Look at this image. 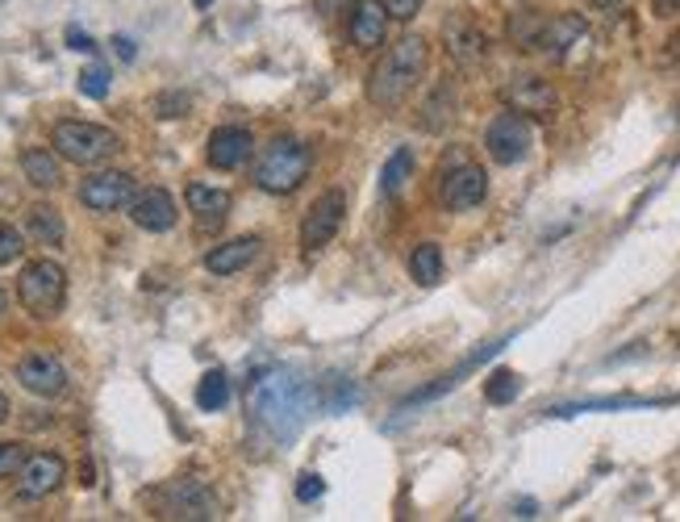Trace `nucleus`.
<instances>
[{
	"label": "nucleus",
	"mask_w": 680,
	"mask_h": 522,
	"mask_svg": "<svg viewBox=\"0 0 680 522\" xmlns=\"http://www.w3.org/2000/svg\"><path fill=\"white\" fill-rule=\"evenodd\" d=\"M309 405H313V389L301 372L280 368L251 384V414L280 443L301 435V426L309 422Z\"/></svg>",
	"instance_id": "f257e3e1"
},
{
	"label": "nucleus",
	"mask_w": 680,
	"mask_h": 522,
	"mask_svg": "<svg viewBox=\"0 0 680 522\" xmlns=\"http://www.w3.org/2000/svg\"><path fill=\"white\" fill-rule=\"evenodd\" d=\"M426 63H430V42L418 34H406L401 42H392L389 51L380 54L368 71V101L376 109H397L409 101V92L422 84Z\"/></svg>",
	"instance_id": "f03ea898"
},
{
	"label": "nucleus",
	"mask_w": 680,
	"mask_h": 522,
	"mask_svg": "<svg viewBox=\"0 0 680 522\" xmlns=\"http://www.w3.org/2000/svg\"><path fill=\"white\" fill-rule=\"evenodd\" d=\"M309 147L292 134H276L256 159V184L272 197H289L301 189V180L309 175Z\"/></svg>",
	"instance_id": "7ed1b4c3"
},
{
	"label": "nucleus",
	"mask_w": 680,
	"mask_h": 522,
	"mask_svg": "<svg viewBox=\"0 0 680 522\" xmlns=\"http://www.w3.org/2000/svg\"><path fill=\"white\" fill-rule=\"evenodd\" d=\"M434 197H439V205L447 209V213L477 209V205H484V197H489V175H484L480 163H472V159L463 155V151H451L439 168Z\"/></svg>",
	"instance_id": "20e7f679"
},
{
	"label": "nucleus",
	"mask_w": 680,
	"mask_h": 522,
	"mask_svg": "<svg viewBox=\"0 0 680 522\" xmlns=\"http://www.w3.org/2000/svg\"><path fill=\"white\" fill-rule=\"evenodd\" d=\"M51 147L54 155H63L68 163L92 168V163H104L109 155H118L121 139L109 126H97V122H59L51 130Z\"/></svg>",
	"instance_id": "39448f33"
},
{
	"label": "nucleus",
	"mask_w": 680,
	"mask_h": 522,
	"mask_svg": "<svg viewBox=\"0 0 680 522\" xmlns=\"http://www.w3.org/2000/svg\"><path fill=\"white\" fill-rule=\"evenodd\" d=\"M63 297H68V272L54 260H34L21 268L18 301L34 318H54V313L63 310Z\"/></svg>",
	"instance_id": "423d86ee"
},
{
	"label": "nucleus",
	"mask_w": 680,
	"mask_h": 522,
	"mask_svg": "<svg viewBox=\"0 0 680 522\" xmlns=\"http://www.w3.org/2000/svg\"><path fill=\"white\" fill-rule=\"evenodd\" d=\"M530 147H534V126H530L527 113H518V109H506V113H497L489 130H484V151L493 155V163L501 168H513V163H522L530 155Z\"/></svg>",
	"instance_id": "0eeeda50"
},
{
	"label": "nucleus",
	"mask_w": 680,
	"mask_h": 522,
	"mask_svg": "<svg viewBox=\"0 0 680 522\" xmlns=\"http://www.w3.org/2000/svg\"><path fill=\"white\" fill-rule=\"evenodd\" d=\"M154 510L163 519H213V493L209 485H201L197 476H180V481H168V485L154 493Z\"/></svg>",
	"instance_id": "6e6552de"
},
{
	"label": "nucleus",
	"mask_w": 680,
	"mask_h": 522,
	"mask_svg": "<svg viewBox=\"0 0 680 522\" xmlns=\"http://www.w3.org/2000/svg\"><path fill=\"white\" fill-rule=\"evenodd\" d=\"M501 97H506L510 109L527 113V118H551V113L560 109V92H556V84L543 80V76H534V71H518L510 84L501 88Z\"/></svg>",
	"instance_id": "1a4fd4ad"
},
{
	"label": "nucleus",
	"mask_w": 680,
	"mask_h": 522,
	"mask_svg": "<svg viewBox=\"0 0 680 522\" xmlns=\"http://www.w3.org/2000/svg\"><path fill=\"white\" fill-rule=\"evenodd\" d=\"M342 218H347V197H342V189H326L322 197L309 205L306 222H301V247H306V251H322V247L342 230Z\"/></svg>",
	"instance_id": "9d476101"
},
{
	"label": "nucleus",
	"mask_w": 680,
	"mask_h": 522,
	"mask_svg": "<svg viewBox=\"0 0 680 522\" xmlns=\"http://www.w3.org/2000/svg\"><path fill=\"white\" fill-rule=\"evenodd\" d=\"M442 51H447V59H451L456 68H480L484 54H489V42H484V34L477 30V21L456 13V18L442 21Z\"/></svg>",
	"instance_id": "9b49d317"
},
{
	"label": "nucleus",
	"mask_w": 680,
	"mask_h": 522,
	"mask_svg": "<svg viewBox=\"0 0 680 522\" xmlns=\"http://www.w3.org/2000/svg\"><path fill=\"white\" fill-rule=\"evenodd\" d=\"M134 192L138 189L130 172H97L80 184V205H88L92 213H113V209L130 205Z\"/></svg>",
	"instance_id": "f8f14e48"
},
{
	"label": "nucleus",
	"mask_w": 680,
	"mask_h": 522,
	"mask_svg": "<svg viewBox=\"0 0 680 522\" xmlns=\"http://www.w3.org/2000/svg\"><path fill=\"white\" fill-rule=\"evenodd\" d=\"M63 476H68L63 455L34 452V455H26V464L18 469V493L26 502H38V498H47V493H54V489L63 485Z\"/></svg>",
	"instance_id": "ddd939ff"
},
{
	"label": "nucleus",
	"mask_w": 680,
	"mask_h": 522,
	"mask_svg": "<svg viewBox=\"0 0 680 522\" xmlns=\"http://www.w3.org/2000/svg\"><path fill=\"white\" fill-rule=\"evenodd\" d=\"M18 381L34 398H59L68 389V368L59 364V355H51V351H30V355H21Z\"/></svg>",
	"instance_id": "4468645a"
},
{
	"label": "nucleus",
	"mask_w": 680,
	"mask_h": 522,
	"mask_svg": "<svg viewBox=\"0 0 680 522\" xmlns=\"http://www.w3.org/2000/svg\"><path fill=\"white\" fill-rule=\"evenodd\" d=\"M251 151H256L251 130H242V126H221V130L209 134V151H204V159H209L218 172H234V168H242V163L251 159Z\"/></svg>",
	"instance_id": "2eb2a0df"
},
{
	"label": "nucleus",
	"mask_w": 680,
	"mask_h": 522,
	"mask_svg": "<svg viewBox=\"0 0 680 522\" xmlns=\"http://www.w3.org/2000/svg\"><path fill=\"white\" fill-rule=\"evenodd\" d=\"M351 47L356 51H376L389 34V9L384 0H356L351 9Z\"/></svg>",
	"instance_id": "dca6fc26"
},
{
	"label": "nucleus",
	"mask_w": 680,
	"mask_h": 522,
	"mask_svg": "<svg viewBox=\"0 0 680 522\" xmlns=\"http://www.w3.org/2000/svg\"><path fill=\"white\" fill-rule=\"evenodd\" d=\"M130 218H134V227H138V230L163 234V230L176 227V201H171V192H168V189L134 192V201H130Z\"/></svg>",
	"instance_id": "f3484780"
},
{
	"label": "nucleus",
	"mask_w": 680,
	"mask_h": 522,
	"mask_svg": "<svg viewBox=\"0 0 680 522\" xmlns=\"http://www.w3.org/2000/svg\"><path fill=\"white\" fill-rule=\"evenodd\" d=\"M259 247H263V239H259V234H242V239H230V243L213 247V251L204 255V268H209L213 277H234V272H242L247 263L256 260Z\"/></svg>",
	"instance_id": "a211bd4d"
},
{
	"label": "nucleus",
	"mask_w": 680,
	"mask_h": 522,
	"mask_svg": "<svg viewBox=\"0 0 680 522\" xmlns=\"http://www.w3.org/2000/svg\"><path fill=\"white\" fill-rule=\"evenodd\" d=\"M589 34V26L580 13H560V18H547V30H543V42H539V51L551 54V59H563V54L577 47L580 38Z\"/></svg>",
	"instance_id": "6ab92c4d"
},
{
	"label": "nucleus",
	"mask_w": 680,
	"mask_h": 522,
	"mask_svg": "<svg viewBox=\"0 0 680 522\" xmlns=\"http://www.w3.org/2000/svg\"><path fill=\"white\" fill-rule=\"evenodd\" d=\"M543 30H547V18L543 13H534V9H518L510 13L506 21V38H510L513 51H539V42H543Z\"/></svg>",
	"instance_id": "aec40b11"
},
{
	"label": "nucleus",
	"mask_w": 680,
	"mask_h": 522,
	"mask_svg": "<svg viewBox=\"0 0 680 522\" xmlns=\"http://www.w3.org/2000/svg\"><path fill=\"white\" fill-rule=\"evenodd\" d=\"M21 172H26V180H30L34 189H59V184H63L59 159H54V151H47V147L21 151Z\"/></svg>",
	"instance_id": "412c9836"
},
{
	"label": "nucleus",
	"mask_w": 680,
	"mask_h": 522,
	"mask_svg": "<svg viewBox=\"0 0 680 522\" xmlns=\"http://www.w3.org/2000/svg\"><path fill=\"white\" fill-rule=\"evenodd\" d=\"M184 201H188V209H192V213H201L204 222H209V218L218 222V218H226V209H230V192L209 189V184H188Z\"/></svg>",
	"instance_id": "4be33fe9"
},
{
	"label": "nucleus",
	"mask_w": 680,
	"mask_h": 522,
	"mask_svg": "<svg viewBox=\"0 0 680 522\" xmlns=\"http://www.w3.org/2000/svg\"><path fill=\"white\" fill-rule=\"evenodd\" d=\"M409 277L418 280V284H439L442 280V247L439 243H418L413 247V255H409Z\"/></svg>",
	"instance_id": "5701e85b"
},
{
	"label": "nucleus",
	"mask_w": 680,
	"mask_h": 522,
	"mask_svg": "<svg viewBox=\"0 0 680 522\" xmlns=\"http://www.w3.org/2000/svg\"><path fill=\"white\" fill-rule=\"evenodd\" d=\"M409 175H413V151H409V147H397L389 155V163L380 168V192H384V197L401 192Z\"/></svg>",
	"instance_id": "b1692460"
},
{
	"label": "nucleus",
	"mask_w": 680,
	"mask_h": 522,
	"mask_svg": "<svg viewBox=\"0 0 680 522\" xmlns=\"http://www.w3.org/2000/svg\"><path fill=\"white\" fill-rule=\"evenodd\" d=\"M30 234H34L42 247H59L63 243V218L54 205H34L30 209Z\"/></svg>",
	"instance_id": "393cba45"
},
{
	"label": "nucleus",
	"mask_w": 680,
	"mask_h": 522,
	"mask_svg": "<svg viewBox=\"0 0 680 522\" xmlns=\"http://www.w3.org/2000/svg\"><path fill=\"white\" fill-rule=\"evenodd\" d=\"M230 401V381H226V372L213 368V372H204L201 384H197V405H201L204 414H213Z\"/></svg>",
	"instance_id": "a878e982"
},
{
	"label": "nucleus",
	"mask_w": 680,
	"mask_h": 522,
	"mask_svg": "<svg viewBox=\"0 0 680 522\" xmlns=\"http://www.w3.org/2000/svg\"><path fill=\"white\" fill-rule=\"evenodd\" d=\"M451 113H456V92H451V84L442 80V84L434 88V92H430V101H426V109H422V126H426V130H442Z\"/></svg>",
	"instance_id": "bb28decb"
},
{
	"label": "nucleus",
	"mask_w": 680,
	"mask_h": 522,
	"mask_svg": "<svg viewBox=\"0 0 680 522\" xmlns=\"http://www.w3.org/2000/svg\"><path fill=\"white\" fill-rule=\"evenodd\" d=\"M518 393H522V377H518V372H510V368L489 372V381H484V398H489V405H510Z\"/></svg>",
	"instance_id": "cd10ccee"
},
{
	"label": "nucleus",
	"mask_w": 680,
	"mask_h": 522,
	"mask_svg": "<svg viewBox=\"0 0 680 522\" xmlns=\"http://www.w3.org/2000/svg\"><path fill=\"white\" fill-rule=\"evenodd\" d=\"M630 405H656L647 398H593V401H572V405H560L551 410V418H572V414H584V410H630Z\"/></svg>",
	"instance_id": "c85d7f7f"
},
{
	"label": "nucleus",
	"mask_w": 680,
	"mask_h": 522,
	"mask_svg": "<svg viewBox=\"0 0 680 522\" xmlns=\"http://www.w3.org/2000/svg\"><path fill=\"white\" fill-rule=\"evenodd\" d=\"M80 92L84 97H92V101H101V97H109V71L97 63V68H84L80 71Z\"/></svg>",
	"instance_id": "c756f323"
},
{
	"label": "nucleus",
	"mask_w": 680,
	"mask_h": 522,
	"mask_svg": "<svg viewBox=\"0 0 680 522\" xmlns=\"http://www.w3.org/2000/svg\"><path fill=\"white\" fill-rule=\"evenodd\" d=\"M21 251H26V247H21V230L4 222V227H0V268L21 260Z\"/></svg>",
	"instance_id": "7c9ffc66"
},
{
	"label": "nucleus",
	"mask_w": 680,
	"mask_h": 522,
	"mask_svg": "<svg viewBox=\"0 0 680 522\" xmlns=\"http://www.w3.org/2000/svg\"><path fill=\"white\" fill-rule=\"evenodd\" d=\"M21 464H26V448L21 443H0V481L13 476Z\"/></svg>",
	"instance_id": "2f4dec72"
},
{
	"label": "nucleus",
	"mask_w": 680,
	"mask_h": 522,
	"mask_svg": "<svg viewBox=\"0 0 680 522\" xmlns=\"http://www.w3.org/2000/svg\"><path fill=\"white\" fill-rule=\"evenodd\" d=\"M322 476H318V472H301V476H297V498H301V502H318V498H322Z\"/></svg>",
	"instance_id": "473e14b6"
},
{
	"label": "nucleus",
	"mask_w": 680,
	"mask_h": 522,
	"mask_svg": "<svg viewBox=\"0 0 680 522\" xmlns=\"http://www.w3.org/2000/svg\"><path fill=\"white\" fill-rule=\"evenodd\" d=\"M384 9H389V18H397V21H413L422 13V0H384Z\"/></svg>",
	"instance_id": "72a5a7b5"
},
{
	"label": "nucleus",
	"mask_w": 680,
	"mask_h": 522,
	"mask_svg": "<svg viewBox=\"0 0 680 522\" xmlns=\"http://www.w3.org/2000/svg\"><path fill=\"white\" fill-rule=\"evenodd\" d=\"M154 109H159V118H180V113L188 109V97H180V92H171V97H159V104H154Z\"/></svg>",
	"instance_id": "f704fd0d"
},
{
	"label": "nucleus",
	"mask_w": 680,
	"mask_h": 522,
	"mask_svg": "<svg viewBox=\"0 0 680 522\" xmlns=\"http://www.w3.org/2000/svg\"><path fill=\"white\" fill-rule=\"evenodd\" d=\"M68 47H71V51H84V54L97 51V42H92V38H88L84 30H76V26L68 30Z\"/></svg>",
	"instance_id": "c9c22d12"
},
{
	"label": "nucleus",
	"mask_w": 680,
	"mask_h": 522,
	"mask_svg": "<svg viewBox=\"0 0 680 522\" xmlns=\"http://www.w3.org/2000/svg\"><path fill=\"white\" fill-rule=\"evenodd\" d=\"M113 47H118L121 59H134V42L130 38H113Z\"/></svg>",
	"instance_id": "e433bc0d"
},
{
	"label": "nucleus",
	"mask_w": 680,
	"mask_h": 522,
	"mask_svg": "<svg viewBox=\"0 0 680 522\" xmlns=\"http://www.w3.org/2000/svg\"><path fill=\"white\" fill-rule=\"evenodd\" d=\"M660 4V13H680V0H656Z\"/></svg>",
	"instance_id": "4c0bfd02"
},
{
	"label": "nucleus",
	"mask_w": 680,
	"mask_h": 522,
	"mask_svg": "<svg viewBox=\"0 0 680 522\" xmlns=\"http://www.w3.org/2000/svg\"><path fill=\"white\" fill-rule=\"evenodd\" d=\"M597 9H618V4H627V0H593Z\"/></svg>",
	"instance_id": "58836bf2"
},
{
	"label": "nucleus",
	"mask_w": 680,
	"mask_h": 522,
	"mask_svg": "<svg viewBox=\"0 0 680 522\" xmlns=\"http://www.w3.org/2000/svg\"><path fill=\"white\" fill-rule=\"evenodd\" d=\"M4 418H9V398L0 393V422H4Z\"/></svg>",
	"instance_id": "ea45409f"
},
{
	"label": "nucleus",
	"mask_w": 680,
	"mask_h": 522,
	"mask_svg": "<svg viewBox=\"0 0 680 522\" xmlns=\"http://www.w3.org/2000/svg\"><path fill=\"white\" fill-rule=\"evenodd\" d=\"M192 4H197V9H209V4H213V0H192Z\"/></svg>",
	"instance_id": "a19ab883"
},
{
	"label": "nucleus",
	"mask_w": 680,
	"mask_h": 522,
	"mask_svg": "<svg viewBox=\"0 0 680 522\" xmlns=\"http://www.w3.org/2000/svg\"><path fill=\"white\" fill-rule=\"evenodd\" d=\"M0 313H4V293H0Z\"/></svg>",
	"instance_id": "79ce46f5"
}]
</instances>
